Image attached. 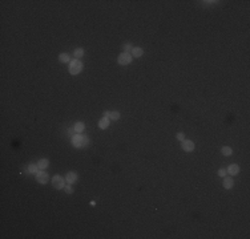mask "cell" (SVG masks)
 Instances as JSON below:
<instances>
[{
  "instance_id": "1",
  "label": "cell",
  "mask_w": 250,
  "mask_h": 239,
  "mask_svg": "<svg viewBox=\"0 0 250 239\" xmlns=\"http://www.w3.org/2000/svg\"><path fill=\"white\" fill-rule=\"evenodd\" d=\"M87 143H88V138H87L83 133H77L76 135H73L72 137V145L75 147H77V149L84 147Z\"/></svg>"
},
{
  "instance_id": "2",
  "label": "cell",
  "mask_w": 250,
  "mask_h": 239,
  "mask_svg": "<svg viewBox=\"0 0 250 239\" xmlns=\"http://www.w3.org/2000/svg\"><path fill=\"white\" fill-rule=\"evenodd\" d=\"M69 73L73 74V76H76V74H79L83 70V62L80 61V60H72V61L69 62Z\"/></svg>"
},
{
  "instance_id": "3",
  "label": "cell",
  "mask_w": 250,
  "mask_h": 239,
  "mask_svg": "<svg viewBox=\"0 0 250 239\" xmlns=\"http://www.w3.org/2000/svg\"><path fill=\"white\" fill-rule=\"evenodd\" d=\"M65 182H67L65 178H63L61 175H53V178H52V185H53L55 189H57V190L64 189Z\"/></svg>"
},
{
  "instance_id": "4",
  "label": "cell",
  "mask_w": 250,
  "mask_h": 239,
  "mask_svg": "<svg viewBox=\"0 0 250 239\" xmlns=\"http://www.w3.org/2000/svg\"><path fill=\"white\" fill-rule=\"evenodd\" d=\"M132 60H133V56H132L131 53H127V52H123V53L119 56V58H117V61H119L120 65H128V64H131Z\"/></svg>"
},
{
  "instance_id": "5",
  "label": "cell",
  "mask_w": 250,
  "mask_h": 239,
  "mask_svg": "<svg viewBox=\"0 0 250 239\" xmlns=\"http://www.w3.org/2000/svg\"><path fill=\"white\" fill-rule=\"evenodd\" d=\"M181 147H182L184 151L190 153V151L194 150V142L190 141V139H184V141H181Z\"/></svg>"
},
{
  "instance_id": "6",
  "label": "cell",
  "mask_w": 250,
  "mask_h": 239,
  "mask_svg": "<svg viewBox=\"0 0 250 239\" xmlns=\"http://www.w3.org/2000/svg\"><path fill=\"white\" fill-rule=\"evenodd\" d=\"M36 179H37L39 183L45 185L47 182L49 181V175H48L47 173H44V171H40V170H39L37 173H36Z\"/></svg>"
},
{
  "instance_id": "7",
  "label": "cell",
  "mask_w": 250,
  "mask_h": 239,
  "mask_svg": "<svg viewBox=\"0 0 250 239\" xmlns=\"http://www.w3.org/2000/svg\"><path fill=\"white\" fill-rule=\"evenodd\" d=\"M77 179V173L76 171H69V173H67L65 175V181L67 183H69V185H72V183H75Z\"/></svg>"
},
{
  "instance_id": "8",
  "label": "cell",
  "mask_w": 250,
  "mask_h": 239,
  "mask_svg": "<svg viewBox=\"0 0 250 239\" xmlns=\"http://www.w3.org/2000/svg\"><path fill=\"white\" fill-rule=\"evenodd\" d=\"M226 173L230 174V177H233V175H237V174L239 173V166H238V165H230L229 167H227Z\"/></svg>"
},
{
  "instance_id": "9",
  "label": "cell",
  "mask_w": 250,
  "mask_h": 239,
  "mask_svg": "<svg viewBox=\"0 0 250 239\" xmlns=\"http://www.w3.org/2000/svg\"><path fill=\"white\" fill-rule=\"evenodd\" d=\"M143 53H144V49L140 48V46H133V49H132V52H131L132 56H133V57H137V58L141 57Z\"/></svg>"
},
{
  "instance_id": "10",
  "label": "cell",
  "mask_w": 250,
  "mask_h": 239,
  "mask_svg": "<svg viewBox=\"0 0 250 239\" xmlns=\"http://www.w3.org/2000/svg\"><path fill=\"white\" fill-rule=\"evenodd\" d=\"M233 186H234L233 178L231 177H225V179H223V187H225V189H231Z\"/></svg>"
},
{
  "instance_id": "11",
  "label": "cell",
  "mask_w": 250,
  "mask_h": 239,
  "mask_svg": "<svg viewBox=\"0 0 250 239\" xmlns=\"http://www.w3.org/2000/svg\"><path fill=\"white\" fill-rule=\"evenodd\" d=\"M109 121H111V119L108 118V117H103V118L99 121V127H100V129H103V130H104V129H107V127L109 126Z\"/></svg>"
},
{
  "instance_id": "12",
  "label": "cell",
  "mask_w": 250,
  "mask_h": 239,
  "mask_svg": "<svg viewBox=\"0 0 250 239\" xmlns=\"http://www.w3.org/2000/svg\"><path fill=\"white\" fill-rule=\"evenodd\" d=\"M48 165H49V161H48L47 158L40 159V161H39V163H37V166H39V169H40V170L47 169V167H48Z\"/></svg>"
},
{
  "instance_id": "13",
  "label": "cell",
  "mask_w": 250,
  "mask_h": 239,
  "mask_svg": "<svg viewBox=\"0 0 250 239\" xmlns=\"http://www.w3.org/2000/svg\"><path fill=\"white\" fill-rule=\"evenodd\" d=\"M84 129H85V123L84 122H76L75 123V131H77V133H83Z\"/></svg>"
},
{
  "instance_id": "14",
  "label": "cell",
  "mask_w": 250,
  "mask_h": 239,
  "mask_svg": "<svg viewBox=\"0 0 250 239\" xmlns=\"http://www.w3.org/2000/svg\"><path fill=\"white\" fill-rule=\"evenodd\" d=\"M221 153H222L225 157H229V155L233 154V150H231V147H229V146H223L222 149H221Z\"/></svg>"
},
{
  "instance_id": "15",
  "label": "cell",
  "mask_w": 250,
  "mask_h": 239,
  "mask_svg": "<svg viewBox=\"0 0 250 239\" xmlns=\"http://www.w3.org/2000/svg\"><path fill=\"white\" fill-rule=\"evenodd\" d=\"M59 60L61 62H71V56L68 53H61L59 56Z\"/></svg>"
},
{
  "instance_id": "16",
  "label": "cell",
  "mask_w": 250,
  "mask_h": 239,
  "mask_svg": "<svg viewBox=\"0 0 250 239\" xmlns=\"http://www.w3.org/2000/svg\"><path fill=\"white\" fill-rule=\"evenodd\" d=\"M27 171H28L29 174H36V173L39 171V166H37V165H33V163H32V165L28 166Z\"/></svg>"
},
{
  "instance_id": "17",
  "label": "cell",
  "mask_w": 250,
  "mask_h": 239,
  "mask_svg": "<svg viewBox=\"0 0 250 239\" xmlns=\"http://www.w3.org/2000/svg\"><path fill=\"white\" fill-rule=\"evenodd\" d=\"M73 56H75V57H76L77 60H79L80 57H83V56H84V49H83V48H77V49L75 50Z\"/></svg>"
},
{
  "instance_id": "18",
  "label": "cell",
  "mask_w": 250,
  "mask_h": 239,
  "mask_svg": "<svg viewBox=\"0 0 250 239\" xmlns=\"http://www.w3.org/2000/svg\"><path fill=\"white\" fill-rule=\"evenodd\" d=\"M124 52H127V53H131L132 49H133V46H132L131 42H127V44H124Z\"/></svg>"
},
{
  "instance_id": "19",
  "label": "cell",
  "mask_w": 250,
  "mask_h": 239,
  "mask_svg": "<svg viewBox=\"0 0 250 239\" xmlns=\"http://www.w3.org/2000/svg\"><path fill=\"white\" fill-rule=\"evenodd\" d=\"M119 118H120V113H119V112H111L109 119H115V121H117Z\"/></svg>"
},
{
  "instance_id": "20",
  "label": "cell",
  "mask_w": 250,
  "mask_h": 239,
  "mask_svg": "<svg viewBox=\"0 0 250 239\" xmlns=\"http://www.w3.org/2000/svg\"><path fill=\"white\" fill-rule=\"evenodd\" d=\"M64 190H65L67 194H72L73 193V187H72V185H69V183L64 186Z\"/></svg>"
},
{
  "instance_id": "21",
  "label": "cell",
  "mask_w": 250,
  "mask_h": 239,
  "mask_svg": "<svg viewBox=\"0 0 250 239\" xmlns=\"http://www.w3.org/2000/svg\"><path fill=\"white\" fill-rule=\"evenodd\" d=\"M226 174L227 173H226V170H225V169H219L218 170V175H219V177H225Z\"/></svg>"
},
{
  "instance_id": "22",
  "label": "cell",
  "mask_w": 250,
  "mask_h": 239,
  "mask_svg": "<svg viewBox=\"0 0 250 239\" xmlns=\"http://www.w3.org/2000/svg\"><path fill=\"white\" fill-rule=\"evenodd\" d=\"M177 139H178V141H184V139H185L184 133H178V134H177Z\"/></svg>"
},
{
  "instance_id": "23",
  "label": "cell",
  "mask_w": 250,
  "mask_h": 239,
  "mask_svg": "<svg viewBox=\"0 0 250 239\" xmlns=\"http://www.w3.org/2000/svg\"><path fill=\"white\" fill-rule=\"evenodd\" d=\"M109 116H111V112H104V117H108V118H109Z\"/></svg>"
}]
</instances>
